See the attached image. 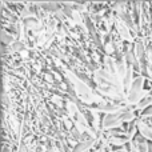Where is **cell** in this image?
<instances>
[{
    "label": "cell",
    "instance_id": "3",
    "mask_svg": "<svg viewBox=\"0 0 152 152\" xmlns=\"http://www.w3.org/2000/svg\"><path fill=\"white\" fill-rule=\"evenodd\" d=\"M136 123H137V128H139L140 135H142L147 142L152 143V127L148 126V124L145 123L144 120H142V119H140V120H136Z\"/></svg>",
    "mask_w": 152,
    "mask_h": 152
},
{
    "label": "cell",
    "instance_id": "4",
    "mask_svg": "<svg viewBox=\"0 0 152 152\" xmlns=\"http://www.w3.org/2000/svg\"><path fill=\"white\" fill-rule=\"evenodd\" d=\"M96 143H97V137H92V139L86 140V142H80L74 150H72V152H87L91 150L92 147H95Z\"/></svg>",
    "mask_w": 152,
    "mask_h": 152
},
{
    "label": "cell",
    "instance_id": "6",
    "mask_svg": "<svg viewBox=\"0 0 152 152\" xmlns=\"http://www.w3.org/2000/svg\"><path fill=\"white\" fill-rule=\"evenodd\" d=\"M147 118H150V119L152 118V105L142 112V119H143V120H144V119H147Z\"/></svg>",
    "mask_w": 152,
    "mask_h": 152
},
{
    "label": "cell",
    "instance_id": "2",
    "mask_svg": "<svg viewBox=\"0 0 152 152\" xmlns=\"http://www.w3.org/2000/svg\"><path fill=\"white\" fill-rule=\"evenodd\" d=\"M126 110L120 111V112H116V113H108V115H104V118L102 119V128L104 129V131H110V129L121 127L124 124L123 116L121 115H123V112Z\"/></svg>",
    "mask_w": 152,
    "mask_h": 152
},
{
    "label": "cell",
    "instance_id": "7",
    "mask_svg": "<svg viewBox=\"0 0 152 152\" xmlns=\"http://www.w3.org/2000/svg\"><path fill=\"white\" fill-rule=\"evenodd\" d=\"M147 61L150 66H152V45L147 48Z\"/></svg>",
    "mask_w": 152,
    "mask_h": 152
},
{
    "label": "cell",
    "instance_id": "1",
    "mask_svg": "<svg viewBox=\"0 0 152 152\" xmlns=\"http://www.w3.org/2000/svg\"><path fill=\"white\" fill-rule=\"evenodd\" d=\"M144 80L145 76L139 75L135 77L131 88L127 92V105H137L145 96L150 95V89L144 91Z\"/></svg>",
    "mask_w": 152,
    "mask_h": 152
},
{
    "label": "cell",
    "instance_id": "10",
    "mask_svg": "<svg viewBox=\"0 0 152 152\" xmlns=\"http://www.w3.org/2000/svg\"><path fill=\"white\" fill-rule=\"evenodd\" d=\"M94 152H105V151H104V148H99V150H95Z\"/></svg>",
    "mask_w": 152,
    "mask_h": 152
},
{
    "label": "cell",
    "instance_id": "5",
    "mask_svg": "<svg viewBox=\"0 0 152 152\" xmlns=\"http://www.w3.org/2000/svg\"><path fill=\"white\" fill-rule=\"evenodd\" d=\"M104 69L107 72H110L111 75L118 77V69H116V60L113 58H111L110 55H107L104 58Z\"/></svg>",
    "mask_w": 152,
    "mask_h": 152
},
{
    "label": "cell",
    "instance_id": "8",
    "mask_svg": "<svg viewBox=\"0 0 152 152\" xmlns=\"http://www.w3.org/2000/svg\"><path fill=\"white\" fill-rule=\"evenodd\" d=\"M43 77H44V80L48 81V83H52V84L55 83V77H53V75H51V74H44Z\"/></svg>",
    "mask_w": 152,
    "mask_h": 152
},
{
    "label": "cell",
    "instance_id": "9",
    "mask_svg": "<svg viewBox=\"0 0 152 152\" xmlns=\"http://www.w3.org/2000/svg\"><path fill=\"white\" fill-rule=\"evenodd\" d=\"M20 56H21V58H24V59H26V58H28V51H27V50H24L23 52H20Z\"/></svg>",
    "mask_w": 152,
    "mask_h": 152
}]
</instances>
